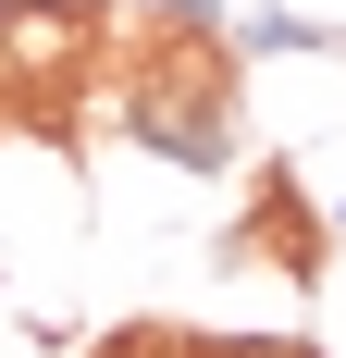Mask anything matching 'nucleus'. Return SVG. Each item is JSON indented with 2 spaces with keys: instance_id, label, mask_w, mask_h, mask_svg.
<instances>
[{
  "instance_id": "39448f33",
  "label": "nucleus",
  "mask_w": 346,
  "mask_h": 358,
  "mask_svg": "<svg viewBox=\"0 0 346 358\" xmlns=\"http://www.w3.org/2000/svg\"><path fill=\"white\" fill-rule=\"evenodd\" d=\"M99 13H137V25H161V37H210L223 25V0H99Z\"/></svg>"
},
{
  "instance_id": "f257e3e1",
  "label": "nucleus",
  "mask_w": 346,
  "mask_h": 358,
  "mask_svg": "<svg viewBox=\"0 0 346 358\" xmlns=\"http://www.w3.org/2000/svg\"><path fill=\"white\" fill-rule=\"evenodd\" d=\"M124 136L148 148V161H173V173H235V74H223V50L210 37H161V62L137 74V99H124Z\"/></svg>"
},
{
  "instance_id": "20e7f679",
  "label": "nucleus",
  "mask_w": 346,
  "mask_h": 358,
  "mask_svg": "<svg viewBox=\"0 0 346 358\" xmlns=\"http://www.w3.org/2000/svg\"><path fill=\"white\" fill-rule=\"evenodd\" d=\"M223 37H235L247 62H310V50H334V25H321V13H297V0H260V13H235Z\"/></svg>"
},
{
  "instance_id": "0eeeda50",
  "label": "nucleus",
  "mask_w": 346,
  "mask_h": 358,
  "mask_svg": "<svg viewBox=\"0 0 346 358\" xmlns=\"http://www.w3.org/2000/svg\"><path fill=\"white\" fill-rule=\"evenodd\" d=\"M334 235H346V198H334Z\"/></svg>"
},
{
  "instance_id": "423d86ee",
  "label": "nucleus",
  "mask_w": 346,
  "mask_h": 358,
  "mask_svg": "<svg viewBox=\"0 0 346 358\" xmlns=\"http://www.w3.org/2000/svg\"><path fill=\"white\" fill-rule=\"evenodd\" d=\"M186 358H310L297 334H260V346H186Z\"/></svg>"
},
{
  "instance_id": "7ed1b4c3",
  "label": "nucleus",
  "mask_w": 346,
  "mask_h": 358,
  "mask_svg": "<svg viewBox=\"0 0 346 358\" xmlns=\"http://www.w3.org/2000/svg\"><path fill=\"white\" fill-rule=\"evenodd\" d=\"M260 248H272L284 272H297V285L321 272V235H310V198H297V173H284V161L260 173V210H247V235H223V259H260Z\"/></svg>"
},
{
  "instance_id": "f03ea898",
  "label": "nucleus",
  "mask_w": 346,
  "mask_h": 358,
  "mask_svg": "<svg viewBox=\"0 0 346 358\" xmlns=\"http://www.w3.org/2000/svg\"><path fill=\"white\" fill-rule=\"evenodd\" d=\"M99 0H0V124H50L62 87L87 74Z\"/></svg>"
}]
</instances>
